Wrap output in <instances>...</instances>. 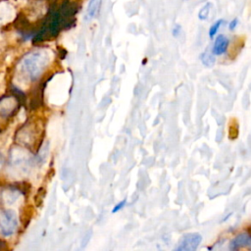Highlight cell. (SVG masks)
I'll list each match as a JSON object with an SVG mask.
<instances>
[{
    "mask_svg": "<svg viewBox=\"0 0 251 251\" xmlns=\"http://www.w3.org/2000/svg\"><path fill=\"white\" fill-rule=\"evenodd\" d=\"M49 52L47 50H34L22 59L20 67L23 73L30 79H36L41 75L49 62Z\"/></svg>",
    "mask_w": 251,
    "mask_h": 251,
    "instance_id": "obj_1",
    "label": "cell"
},
{
    "mask_svg": "<svg viewBox=\"0 0 251 251\" xmlns=\"http://www.w3.org/2000/svg\"><path fill=\"white\" fill-rule=\"evenodd\" d=\"M18 226V218L14 211L7 210L0 215V232L4 236L12 235Z\"/></svg>",
    "mask_w": 251,
    "mask_h": 251,
    "instance_id": "obj_2",
    "label": "cell"
},
{
    "mask_svg": "<svg viewBox=\"0 0 251 251\" xmlns=\"http://www.w3.org/2000/svg\"><path fill=\"white\" fill-rule=\"evenodd\" d=\"M202 241V236L198 232H189L184 234L176 248L177 251H194L198 248Z\"/></svg>",
    "mask_w": 251,
    "mask_h": 251,
    "instance_id": "obj_3",
    "label": "cell"
},
{
    "mask_svg": "<svg viewBox=\"0 0 251 251\" xmlns=\"http://www.w3.org/2000/svg\"><path fill=\"white\" fill-rule=\"evenodd\" d=\"M227 47H228V38L224 34H220L215 39L212 52L214 53V55H218V56L223 55L227 50Z\"/></svg>",
    "mask_w": 251,
    "mask_h": 251,
    "instance_id": "obj_4",
    "label": "cell"
},
{
    "mask_svg": "<svg viewBox=\"0 0 251 251\" xmlns=\"http://www.w3.org/2000/svg\"><path fill=\"white\" fill-rule=\"evenodd\" d=\"M245 246H251V236L247 233L238 234L229 243V248L231 250H236Z\"/></svg>",
    "mask_w": 251,
    "mask_h": 251,
    "instance_id": "obj_5",
    "label": "cell"
},
{
    "mask_svg": "<svg viewBox=\"0 0 251 251\" xmlns=\"http://www.w3.org/2000/svg\"><path fill=\"white\" fill-rule=\"evenodd\" d=\"M15 17L14 7L7 2H0V22L11 21Z\"/></svg>",
    "mask_w": 251,
    "mask_h": 251,
    "instance_id": "obj_6",
    "label": "cell"
},
{
    "mask_svg": "<svg viewBox=\"0 0 251 251\" xmlns=\"http://www.w3.org/2000/svg\"><path fill=\"white\" fill-rule=\"evenodd\" d=\"M102 0H89L88 5L86 7V19L87 20H92L94 19L101 8Z\"/></svg>",
    "mask_w": 251,
    "mask_h": 251,
    "instance_id": "obj_7",
    "label": "cell"
},
{
    "mask_svg": "<svg viewBox=\"0 0 251 251\" xmlns=\"http://www.w3.org/2000/svg\"><path fill=\"white\" fill-rule=\"evenodd\" d=\"M200 59L203 63V65H205L206 67H212L215 63V57H214V53L210 50H206L204 51L201 56Z\"/></svg>",
    "mask_w": 251,
    "mask_h": 251,
    "instance_id": "obj_8",
    "label": "cell"
},
{
    "mask_svg": "<svg viewBox=\"0 0 251 251\" xmlns=\"http://www.w3.org/2000/svg\"><path fill=\"white\" fill-rule=\"evenodd\" d=\"M212 3L211 2H207L205 3L201 9L199 10L198 12V19L201 20V21H206L209 16H210V12H211V9H212Z\"/></svg>",
    "mask_w": 251,
    "mask_h": 251,
    "instance_id": "obj_9",
    "label": "cell"
},
{
    "mask_svg": "<svg viewBox=\"0 0 251 251\" xmlns=\"http://www.w3.org/2000/svg\"><path fill=\"white\" fill-rule=\"evenodd\" d=\"M225 20L224 19H220L217 20L209 28V37L210 38H214V36L217 34V32L219 31V29L221 28V26L224 25Z\"/></svg>",
    "mask_w": 251,
    "mask_h": 251,
    "instance_id": "obj_10",
    "label": "cell"
},
{
    "mask_svg": "<svg viewBox=\"0 0 251 251\" xmlns=\"http://www.w3.org/2000/svg\"><path fill=\"white\" fill-rule=\"evenodd\" d=\"M237 25H238V20L235 18V19H232L230 22H229V24H228V28H229V30H234L235 29V27L237 26Z\"/></svg>",
    "mask_w": 251,
    "mask_h": 251,
    "instance_id": "obj_11",
    "label": "cell"
},
{
    "mask_svg": "<svg viewBox=\"0 0 251 251\" xmlns=\"http://www.w3.org/2000/svg\"><path fill=\"white\" fill-rule=\"evenodd\" d=\"M180 30H181V26L179 25H176L174 27H173V30H172V33L175 37L178 36V34L180 33Z\"/></svg>",
    "mask_w": 251,
    "mask_h": 251,
    "instance_id": "obj_12",
    "label": "cell"
},
{
    "mask_svg": "<svg viewBox=\"0 0 251 251\" xmlns=\"http://www.w3.org/2000/svg\"><path fill=\"white\" fill-rule=\"evenodd\" d=\"M126 205V200H123L122 202H120L118 205H116L115 206V208L112 210V212L113 213H116V212H118L119 210H121L122 208H124V206Z\"/></svg>",
    "mask_w": 251,
    "mask_h": 251,
    "instance_id": "obj_13",
    "label": "cell"
}]
</instances>
